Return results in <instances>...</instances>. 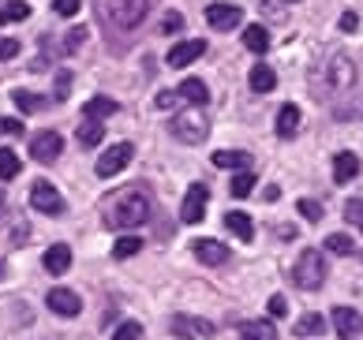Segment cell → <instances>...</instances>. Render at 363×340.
<instances>
[{"label": "cell", "mask_w": 363, "mask_h": 340, "mask_svg": "<svg viewBox=\"0 0 363 340\" xmlns=\"http://www.w3.org/2000/svg\"><path fill=\"white\" fill-rule=\"evenodd\" d=\"M352 83H356V64L341 49H330L326 57L311 67V94L318 101H333L337 94L352 90Z\"/></svg>", "instance_id": "obj_1"}, {"label": "cell", "mask_w": 363, "mask_h": 340, "mask_svg": "<svg viewBox=\"0 0 363 340\" xmlns=\"http://www.w3.org/2000/svg\"><path fill=\"white\" fill-rule=\"evenodd\" d=\"M109 217H113L116 228H139V225H146V217H150V198H146V191H139V187H131V191L113 198Z\"/></svg>", "instance_id": "obj_2"}, {"label": "cell", "mask_w": 363, "mask_h": 340, "mask_svg": "<svg viewBox=\"0 0 363 340\" xmlns=\"http://www.w3.org/2000/svg\"><path fill=\"white\" fill-rule=\"evenodd\" d=\"M101 19L116 30H135L150 11V0H98Z\"/></svg>", "instance_id": "obj_3"}, {"label": "cell", "mask_w": 363, "mask_h": 340, "mask_svg": "<svg viewBox=\"0 0 363 340\" xmlns=\"http://www.w3.org/2000/svg\"><path fill=\"white\" fill-rule=\"evenodd\" d=\"M169 131H172V139L184 142V146H199L210 135V120L203 108H187V113H177L169 120Z\"/></svg>", "instance_id": "obj_4"}, {"label": "cell", "mask_w": 363, "mask_h": 340, "mask_svg": "<svg viewBox=\"0 0 363 340\" xmlns=\"http://www.w3.org/2000/svg\"><path fill=\"white\" fill-rule=\"evenodd\" d=\"M322 280H326V262H322V251H303L300 262L292 266V284L303 292H318Z\"/></svg>", "instance_id": "obj_5"}, {"label": "cell", "mask_w": 363, "mask_h": 340, "mask_svg": "<svg viewBox=\"0 0 363 340\" xmlns=\"http://www.w3.org/2000/svg\"><path fill=\"white\" fill-rule=\"evenodd\" d=\"M131 157H135V146H131V142H113V146L98 157L94 172H98L101 180H113L116 172H124V169H128V161H131Z\"/></svg>", "instance_id": "obj_6"}, {"label": "cell", "mask_w": 363, "mask_h": 340, "mask_svg": "<svg viewBox=\"0 0 363 340\" xmlns=\"http://www.w3.org/2000/svg\"><path fill=\"white\" fill-rule=\"evenodd\" d=\"M30 206L38 210V213H45V217H60L64 210V198H60V191L52 187L49 180H38L34 187H30Z\"/></svg>", "instance_id": "obj_7"}, {"label": "cell", "mask_w": 363, "mask_h": 340, "mask_svg": "<svg viewBox=\"0 0 363 340\" xmlns=\"http://www.w3.org/2000/svg\"><path fill=\"white\" fill-rule=\"evenodd\" d=\"M206 202H210V191L203 183H191L184 195V206H180V221L184 225H199L206 217Z\"/></svg>", "instance_id": "obj_8"}, {"label": "cell", "mask_w": 363, "mask_h": 340, "mask_svg": "<svg viewBox=\"0 0 363 340\" xmlns=\"http://www.w3.org/2000/svg\"><path fill=\"white\" fill-rule=\"evenodd\" d=\"M64 154V139L57 131H38L34 139H30V157L34 161H42V165H52Z\"/></svg>", "instance_id": "obj_9"}, {"label": "cell", "mask_w": 363, "mask_h": 340, "mask_svg": "<svg viewBox=\"0 0 363 340\" xmlns=\"http://www.w3.org/2000/svg\"><path fill=\"white\" fill-rule=\"evenodd\" d=\"M169 333L177 340H199V336H213L218 329L206 322V318H191V314H177L169 322Z\"/></svg>", "instance_id": "obj_10"}, {"label": "cell", "mask_w": 363, "mask_h": 340, "mask_svg": "<svg viewBox=\"0 0 363 340\" xmlns=\"http://www.w3.org/2000/svg\"><path fill=\"white\" fill-rule=\"evenodd\" d=\"M330 322H333V329H337L341 340H356L363 336V314L352 307H333L330 310Z\"/></svg>", "instance_id": "obj_11"}, {"label": "cell", "mask_w": 363, "mask_h": 340, "mask_svg": "<svg viewBox=\"0 0 363 340\" xmlns=\"http://www.w3.org/2000/svg\"><path fill=\"white\" fill-rule=\"evenodd\" d=\"M45 307L52 310V314H60V318H75L79 310H83V299H79L72 288H52L45 295Z\"/></svg>", "instance_id": "obj_12"}, {"label": "cell", "mask_w": 363, "mask_h": 340, "mask_svg": "<svg viewBox=\"0 0 363 340\" xmlns=\"http://www.w3.org/2000/svg\"><path fill=\"white\" fill-rule=\"evenodd\" d=\"M206 23L213 30H233L236 23H244V8L236 4H210L206 8Z\"/></svg>", "instance_id": "obj_13"}, {"label": "cell", "mask_w": 363, "mask_h": 340, "mask_svg": "<svg viewBox=\"0 0 363 340\" xmlns=\"http://www.w3.org/2000/svg\"><path fill=\"white\" fill-rule=\"evenodd\" d=\"M206 52V42L203 38H191V42H180V45H172V52L165 57L169 67H187V64H195L199 57Z\"/></svg>", "instance_id": "obj_14"}, {"label": "cell", "mask_w": 363, "mask_h": 340, "mask_svg": "<svg viewBox=\"0 0 363 340\" xmlns=\"http://www.w3.org/2000/svg\"><path fill=\"white\" fill-rule=\"evenodd\" d=\"M195 258H199L203 266L218 269V266L228 262V247H225V243H218V239H199V243H195Z\"/></svg>", "instance_id": "obj_15"}, {"label": "cell", "mask_w": 363, "mask_h": 340, "mask_svg": "<svg viewBox=\"0 0 363 340\" xmlns=\"http://www.w3.org/2000/svg\"><path fill=\"white\" fill-rule=\"evenodd\" d=\"M42 266L49 269L52 277L68 273V269H72V247H68V243H52V247L45 251V258H42Z\"/></svg>", "instance_id": "obj_16"}, {"label": "cell", "mask_w": 363, "mask_h": 340, "mask_svg": "<svg viewBox=\"0 0 363 340\" xmlns=\"http://www.w3.org/2000/svg\"><path fill=\"white\" fill-rule=\"evenodd\" d=\"M177 98H180V101H187L191 108H206V101H210V90H206L203 79H184L180 90H177Z\"/></svg>", "instance_id": "obj_17"}, {"label": "cell", "mask_w": 363, "mask_h": 340, "mask_svg": "<svg viewBox=\"0 0 363 340\" xmlns=\"http://www.w3.org/2000/svg\"><path fill=\"white\" fill-rule=\"evenodd\" d=\"M359 176V157L352 149H345V154L333 157V183H352Z\"/></svg>", "instance_id": "obj_18"}, {"label": "cell", "mask_w": 363, "mask_h": 340, "mask_svg": "<svg viewBox=\"0 0 363 340\" xmlns=\"http://www.w3.org/2000/svg\"><path fill=\"white\" fill-rule=\"evenodd\" d=\"M225 228H228L236 239H244V243L255 239V221H251L247 213H240V210H228V213H225Z\"/></svg>", "instance_id": "obj_19"}, {"label": "cell", "mask_w": 363, "mask_h": 340, "mask_svg": "<svg viewBox=\"0 0 363 340\" xmlns=\"http://www.w3.org/2000/svg\"><path fill=\"white\" fill-rule=\"evenodd\" d=\"M213 165H218V169H240V172H247L251 169V154H244V149H218V154H213Z\"/></svg>", "instance_id": "obj_20"}, {"label": "cell", "mask_w": 363, "mask_h": 340, "mask_svg": "<svg viewBox=\"0 0 363 340\" xmlns=\"http://www.w3.org/2000/svg\"><path fill=\"white\" fill-rule=\"evenodd\" d=\"M296 131H300V108H296V105H281L277 108V135H281V139H292Z\"/></svg>", "instance_id": "obj_21"}, {"label": "cell", "mask_w": 363, "mask_h": 340, "mask_svg": "<svg viewBox=\"0 0 363 340\" xmlns=\"http://www.w3.org/2000/svg\"><path fill=\"white\" fill-rule=\"evenodd\" d=\"M113 113H120V105L113 98H90L83 105V120H109Z\"/></svg>", "instance_id": "obj_22"}, {"label": "cell", "mask_w": 363, "mask_h": 340, "mask_svg": "<svg viewBox=\"0 0 363 340\" xmlns=\"http://www.w3.org/2000/svg\"><path fill=\"white\" fill-rule=\"evenodd\" d=\"M274 86H277L274 67H270V64H255V67H251V90H255V94H270Z\"/></svg>", "instance_id": "obj_23"}, {"label": "cell", "mask_w": 363, "mask_h": 340, "mask_svg": "<svg viewBox=\"0 0 363 340\" xmlns=\"http://www.w3.org/2000/svg\"><path fill=\"white\" fill-rule=\"evenodd\" d=\"M75 139H79V146H83V149L98 146V142L105 139V128H101V120H83V124H79V131H75Z\"/></svg>", "instance_id": "obj_24"}, {"label": "cell", "mask_w": 363, "mask_h": 340, "mask_svg": "<svg viewBox=\"0 0 363 340\" xmlns=\"http://www.w3.org/2000/svg\"><path fill=\"white\" fill-rule=\"evenodd\" d=\"M240 336L244 340H277L274 322H240Z\"/></svg>", "instance_id": "obj_25"}, {"label": "cell", "mask_w": 363, "mask_h": 340, "mask_svg": "<svg viewBox=\"0 0 363 340\" xmlns=\"http://www.w3.org/2000/svg\"><path fill=\"white\" fill-rule=\"evenodd\" d=\"M244 45H247L251 52H266V49H270V30H266V26H259V23L247 26V30H244Z\"/></svg>", "instance_id": "obj_26"}, {"label": "cell", "mask_w": 363, "mask_h": 340, "mask_svg": "<svg viewBox=\"0 0 363 340\" xmlns=\"http://www.w3.org/2000/svg\"><path fill=\"white\" fill-rule=\"evenodd\" d=\"M11 101H16L23 113H42V108L49 105V98H42V94H30V90H16V94H11Z\"/></svg>", "instance_id": "obj_27"}, {"label": "cell", "mask_w": 363, "mask_h": 340, "mask_svg": "<svg viewBox=\"0 0 363 340\" xmlns=\"http://www.w3.org/2000/svg\"><path fill=\"white\" fill-rule=\"evenodd\" d=\"M333 120H341V124H348V120H363V98L337 101L333 105Z\"/></svg>", "instance_id": "obj_28"}, {"label": "cell", "mask_w": 363, "mask_h": 340, "mask_svg": "<svg viewBox=\"0 0 363 340\" xmlns=\"http://www.w3.org/2000/svg\"><path fill=\"white\" fill-rule=\"evenodd\" d=\"M23 19H30V4L26 0H8L0 8V23H23Z\"/></svg>", "instance_id": "obj_29"}, {"label": "cell", "mask_w": 363, "mask_h": 340, "mask_svg": "<svg viewBox=\"0 0 363 340\" xmlns=\"http://www.w3.org/2000/svg\"><path fill=\"white\" fill-rule=\"evenodd\" d=\"M322 329H326V318H322V314H303L300 322L292 325L296 336H318Z\"/></svg>", "instance_id": "obj_30"}, {"label": "cell", "mask_w": 363, "mask_h": 340, "mask_svg": "<svg viewBox=\"0 0 363 340\" xmlns=\"http://www.w3.org/2000/svg\"><path fill=\"white\" fill-rule=\"evenodd\" d=\"M139 251H143V239H139V236H120V239L113 243V258H116V262H124V258L139 254Z\"/></svg>", "instance_id": "obj_31"}, {"label": "cell", "mask_w": 363, "mask_h": 340, "mask_svg": "<svg viewBox=\"0 0 363 340\" xmlns=\"http://www.w3.org/2000/svg\"><path fill=\"white\" fill-rule=\"evenodd\" d=\"M19 176V157L8 146H0V180H16Z\"/></svg>", "instance_id": "obj_32"}, {"label": "cell", "mask_w": 363, "mask_h": 340, "mask_svg": "<svg viewBox=\"0 0 363 340\" xmlns=\"http://www.w3.org/2000/svg\"><path fill=\"white\" fill-rule=\"evenodd\" d=\"M251 191H255V172H251V169H247V172H236V176H233V195H236V198H247Z\"/></svg>", "instance_id": "obj_33"}, {"label": "cell", "mask_w": 363, "mask_h": 340, "mask_svg": "<svg viewBox=\"0 0 363 340\" xmlns=\"http://www.w3.org/2000/svg\"><path fill=\"white\" fill-rule=\"evenodd\" d=\"M326 251H330V254H352V251H356V243H352V236L333 232V236L326 239Z\"/></svg>", "instance_id": "obj_34"}, {"label": "cell", "mask_w": 363, "mask_h": 340, "mask_svg": "<svg viewBox=\"0 0 363 340\" xmlns=\"http://www.w3.org/2000/svg\"><path fill=\"white\" fill-rule=\"evenodd\" d=\"M345 221L356 225L359 232H363V198H348V202H345Z\"/></svg>", "instance_id": "obj_35"}, {"label": "cell", "mask_w": 363, "mask_h": 340, "mask_svg": "<svg viewBox=\"0 0 363 340\" xmlns=\"http://www.w3.org/2000/svg\"><path fill=\"white\" fill-rule=\"evenodd\" d=\"M109 340H143V325L139 322H120V329Z\"/></svg>", "instance_id": "obj_36"}, {"label": "cell", "mask_w": 363, "mask_h": 340, "mask_svg": "<svg viewBox=\"0 0 363 340\" xmlns=\"http://www.w3.org/2000/svg\"><path fill=\"white\" fill-rule=\"evenodd\" d=\"M83 42H86V26H72V34L64 38V57H72Z\"/></svg>", "instance_id": "obj_37"}, {"label": "cell", "mask_w": 363, "mask_h": 340, "mask_svg": "<svg viewBox=\"0 0 363 340\" xmlns=\"http://www.w3.org/2000/svg\"><path fill=\"white\" fill-rule=\"evenodd\" d=\"M184 30V16L180 11H165V19H161V34H180Z\"/></svg>", "instance_id": "obj_38"}, {"label": "cell", "mask_w": 363, "mask_h": 340, "mask_svg": "<svg viewBox=\"0 0 363 340\" xmlns=\"http://www.w3.org/2000/svg\"><path fill=\"white\" fill-rule=\"evenodd\" d=\"M296 206H300V213L307 217V221H322V206H318L315 198H300Z\"/></svg>", "instance_id": "obj_39"}, {"label": "cell", "mask_w": 363, "mask_h": 340, "mask_svg": "<svg viewBox=\"0 0 363 340\" xmlns=\"http://www.w3.org/2000/svg\"><path fill=\"white\" fill-rule=\"evenodd\" d=\"M79 4H83V0H52V11L64 16V19H72L75 11H79Z\"/></svg>", "instance_id": "obj_40"}, {"label": "cell", "mask_w": 363, "mask_h": 340, "mask_svg": "<svg viewBox=\"0 0 363 340\" xmlns=\"http://www.w3.org/2000/svg\"><path fill=\"white\" fill-rule=\"evenodd\" d=\"M19 57V42L16 38H0V60H16Z\"/></svg>", "instance_id": "obj_41"}, {"label": "cell", "mask_w": 363, "mask_h": 340, "mask_svg": "<svg viewBox=\"0 0 363 340\" xmlns=\"http://www.w3.org/2000/svg\"><path fill=\"white\" fill-rule=\"evenodd\" d=\"M68 94H72V72H60V75H57V94H52V98L64 101Z\"/></svg>", "instance_id": "obj_42"}, {"label": "cell", "mask_w": 363, "mask_h": 340, "mask_svg": "<svg viewBox=\"0 0 363 340\" xmlns=\"http://www.w3.org/2000/svg\"><path fill=\"white\" fill-rule=\"evenodd\" d=\"M341 30L345 34H356L359 30V16H356V11H345V16H341Z\"/></svg>", "instance_id": "obj_43"}, {"label": "cell", "mask_w": 363, "mask_h": 340, "mask_svg": "<svg viewBox=\"0 0 363 340\" xmlns=\"http://www.w3.org/2000/svg\"><path fill=\"white\" fill-rule=\"evenodd\" d=\"M0 135H23V120H0Z\"/></svg>", "instance_id": "obj_44"}, {"label": "cell", "mask_w": 363, "mask_h": 340, "mask_svg": "<svg viewBox=\"0 0 363 340\" xmlns=\"http://www.w3.org/2000/svg\"><path fill=\"white\" fill-rule=\"evenodd\" d=\"M172 105H180V98H177L172 90H161V94H157V108H172Z\"/></svg>", "instance_id": "obj_45"}, {"label": "cell", "mask_w": 363, "mask_h": 340, "mask_svg": "<svg viewBox=\"0 0 363 340\" xmlns=\"http://www.w3.org/2000/svg\"><path fill=\"white\" fill-rule=\"evenodd\" d=\"M285 310H289V307H285V299H281V295H274V299H270V314H277V318H281Z\"/></svg>", "instance_id": "obj_46"}, {"label": "cell", "mask_w": 363, "mask_h": 340, "mask_svg": "<svg viewBox=\"0 0 363 340\" xmlns=\"http://www.w3.org/2000/svg\"><path fill=\"white\" fill-rule=\"evenodd\" d=\"M277 236H281V239H292V236H296V228H289V225H281V228H277Z\"/></svg>", "instance_id": "obj_47"}, {"label": "cell", "mask_w": 363, "mask_h": 340, "mask_svg": "<svg viewBox=\"0 0 363 340\" xmlns=\"http://www.w3.org/2000/svg\"><path fill=\"white\" fill-rule=\"evenodd\" d=\"M4 202H8V198H4V191H0V213H4Z\"/></svg>", "instance_id": "obj_48"}, {"label": "cell", "mask_w": 363, "mask_h": 340, "mask_svg": "<svg viewBox=\"0 0 363 340\" xmlns=\"http://www.w3.org/2000/svg\"><path fill=\"white\" fill-rule=\"evenodd\" d=\"M0 277H4V262H0Z\"/></svg>", "instance_id": "obj_49"}, {"label": "cell", "mask_w": 363, "mask_h": 340, "mask_svg": "<svg viewBox=\"0 0 363 340\" xmlns=\"http://www.w3.org/2000/svg\"><path fill=\"white\" fill-rule=\"evenodd\" d=\"M292 4H296V0H292Z\"/></svg>", "instance_id": "obj_50"}]
</instances>
